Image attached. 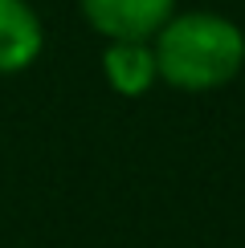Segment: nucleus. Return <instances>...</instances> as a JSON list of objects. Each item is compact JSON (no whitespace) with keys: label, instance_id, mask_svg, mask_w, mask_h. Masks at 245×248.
Here are the masks:
<instances>
[{"label":"nucleus","instance_id":"f257e3e1","mask_svg":"<svg viewBox=\"0 0 245 248\" xmlns=\"http://www.w3.org/2000/svg\"><path fill=\"white\" fill-rule=\"evenodd\" d=\"M156 69L172 86L209 90L229 81L245 61V33L221 13L168 16L156 33Z\"/></svg>","mask_w":245,"mask_h":248},{"label":"nucleus","instance_id":"f03ea898","mask_svg":"<svg viewBox=\"0 0 245 248\" xmlns=\"http://www.w3.org/2000/svg\"><path fill=\"white\" fill-rule=\"evenodd\" d=\"M86 20L110 41H147L172 16V0H78Z\"/></svg>","mask_w":245,"mask_h":248},{"label":"nucleus","instance_id":"7ed1b4c3","mask_svg":"<svg viewBox=\"0 0 245 248\" xmlns=\"http://www.w3.org/2000/svg\"><path fill=\"white\" fill-rule=\"evenodd\" d=\"M45 33L29 0H0V74L25 69L41 53Z\"/></svg>","mask_w":245,"mask_h":248},{"label":"nucleus","instance_id":"20e7f679","mask_svg":"<svg viewBox=\"0 0 245 248\" xmlns=\"http://www.w3.org/2000/svg\"><path fill=\"white\" fill-rule=\"evenodd\" d=\"M102 69L119 94H143L159 78L156 53H151L147 41H110L106 53H102Z\"/></svg>","mask_w":245,"mask_h":248}]
</instances>
